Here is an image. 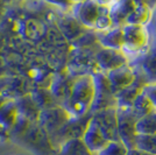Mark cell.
I'll list each match as a JSON object with an SVG mask.
<instances>
[{"mask_svg": "<svg viewBox=\"0 0 156 155\" xmlns=\"http://www.w3.org/2000/svg\"><path fill=\"white\" fill-rule=\"evenodd\" d=\"M93 100V78L92 75L76 77L71 91L65 103L62 105L71 118H82L90 114Z\"/></svg>", "mask_w": 156, "mask_h": 155, "instance_id": "obj_1", "label": "cell"}, {"mask_svg": "<svg viewBox=\"0 0 156 155\" xmlns=\"http://www.w3.org/2000/svg\"><path fill=\"white\" fill-rule=\"evenodd\" d=\"M92 78H93V100L90 109V114H94L99 111L117 107L115 95L112 91L106 74L97 71L92 75Z\"/></svg>", "mask_w": 156, "mask_h": 155, "instance_id": "obj_2", "label": "cell"}, {"mask_svg": "<svg viewBox=\"0 0 156 155\" xmlns=\"http://www.w3.org/2000/svg\"><path fill=\"white\" fill-rule=\"evenodd\" d=\"M124 45L121 52L129 59V56L141 57L146 52H143L148 47L149 34L146 26L125 25L122 26Z\"/></svg>", "mask_w": 156, "mask_h": 155, "instance_id": "obj_3", "label": "cell"}, {"mask_svg": "<svg viewBox=\"0 0 156 155\" xmlns=\"http://www.w3.org/2000/svg\"><path fill=\"white\" fill-rule=\"evenodd\" d=\"M139 117L134 113L132 107H121L117 106V123L118 134L120 141L128 149H134L135 141V124Z\"/></svg>", "mask_w": 156, "mask_h": 155, "instance_id": "obj_4", "label": "cell"}, {"mask_svg": "<svg viewBox=\"0 0 156 155\" xmlns=\"http://www.w3.org/2000/svg\"><path fill=\"white\" fill-rule=\"evenodd\" d=\"M70 119H71L70 114L61 105H58L41 111L37 124L40 127L46 131L48 135L51 136L55 133H57Z\"/></svg>", "mask_w": 156, "mask_h": 155, "instance_id": "obj_5", "label": "cell"}, {"mask_svg": "<svg viewBox=\"0 0 156 155\" xmlns=\"http://www.w3.org/2000/svg\"><path fill=\"white\" fill-rule=\"evenodd\" d=\"M134 70H135V79L132 84L122 90L120 93H118L115 96L117 99V106L121 107H132V104L134 102V99L141 93L144 89V86L149 84V79L144 75L142 69L137 65H133Z\"/></svg>", "mask_w": 156, "mask_h": 155, "instance_id": "obj_6", "label": "cell"}, {"mask_svg": "<svg viewBox=\"0 0 156 155\" xmlns=\"http://www.w3.org/2000/svg\"><path fill=\"white\" fill-rule=\"evenodd\" d=\"M94 61L98 67V70L104 74H107L129 63V59L121 50H113L101 47L94 54Z\"/></svg>", "mask_w": 156, "mask_h": 155, "instance_id": "obj_7", "label": "cell"}, {"mask_svg": "<svg viewBox=\"0 0 156 155\" xmlns=\"http://www.w3.org/2000/svg\"><path fill=\"white\" fill-rule=\"evenodd\" d=\"M91 119L108 141H120L118 134L117 107L99 111L91 114Z\"/></svg>", "mask_w": 156, "mask_h": 155, "instance_id": "obj_8", "label": "cell"}, {"mask_svg": "<svg viewBox=\"0 0 156 155\" xmlns=\"http://www.w3.org/2000/svg\"><path fill=\"white\" fill-rule=\"evenodd\" d=\"M100 9V1H82L73 4V18L87 31H93Z\"/></svg>", "mask_w": 156, "mask_h": 155, "instance_id": "obj_9", "label": "cell"}, {"mask_svg": "<svg viewBox=\"0 0 156 155\" xmlns=\"http://www.w3.org/2000/svg\"><path fill=\"white\" fill-rule=\"evenodd\" d=\"M106 77L110 82L113 93L117 96L118 93H120L134 82L135 70H134V67L128 63V64H125L118 69L107 72Z\"/></svg>", "mask_w": 156, "mask_h": 155, "instance_id": "obj_10", "label": "cell"}, {"mask_svg": "<svg viewBox=\"0 0 156 155\" xmlns=\"http://www.w3.org/2000/svg\"><path fill=\"white\" fill-rule=\"evenodd\" d=\"M82 140L92 155H98L110 142L100 132L97 125L92 121V119H90V121L87 124V127L85 129Z\"/></svg>", "mask_w": 156, "mask_h": 155, "instance_id": "obj_11", "label": "cell"}, {"mask_svg": "<svg viewBox=\"0 0 156 155\" xmlns=\"http://www.w3.org/2000/svg\"><path fill=\"white\" fill-rule=\"evenodd\" d=\"M110 5V18L112 21V28L122 27L126 25V19L134 7L133 0H122L115 2H108Z\"/></svg>", "mask_w": 156, "mask_h": 155, "instance_id": "obj_12", "label": "cell"}, {"mask_svg": "<svg viewBox=\"0 0 156 155\" xmlns=\"http://www.w3.org/2000/svg\"><path fill=\"white\" fill-rule=\"evenodd\" d=\"M98 43L101 48L121 50L124 45V36H122V27L111 28L105 33H97Z\"/></svg>", "mask_w": 156, "mask_h": 155, "instance_id": "obj_13", "label": "cell"}, {"mask_svg": "<svg viewBox=\"0 0 156 155\" xmlns=\"http://www.w3.org/2000/svg\"><path fill=\"white\" fill-rule=\"evenodd\" d=\"M151 16V8L144 1H134V7L126 19V25L146 26Z\"/></svg>", "mask_w": 156, "mask_h": 155, "instance_id": "obj_14", "label": "cell"}, {"mask_svg": "<svg viewBox=\"0 0 156 155\" xmlns=\"http://www.w3.org/2000/svg\"><path fill=\"white\" fill-rule=\"evenodd\" d=\"M15 105H16V109L19 112V116L26 118L30 123L37 121L41 110L37 107V105L34 103L30 95L22 97L20 99V103L18 102V103H15Z\"/></svg>", "mask_w": 156, "mask_h": 155, "instance_id": "obj_15", "label": "cell"}, {"mask_svg": "<svg viewBox=\"0 0 156 155\" xmlns=\"http://www.w3.org/2000/svg\"><path fill=\"white\" fill-rule=\"evenodd\" d=\"M19 118L16 105L13 102L6 100L0 107V126L2 128H12Z\"/></svg>", "mask_w": 156, "mask_h": 155, "instance_id": "obj_16", "label": "cell"}, {"mask_svg": "<svg viewBox=\"0 0 156 155\" xmlns=\"http://www.w3.org/2000/svg\"><path fill=\"white\" fill-rule=\"evenodd\" d=\"M135 65L142 69L150 83H156V48L139 57V63Z\"/></svg>", "mask_w": 156, "mask_h": 155, "instance_id": "obj_17", "label": "cell"}, {"mask_svg": "<svg viewBox=\"0 0 156 155\" xmlns=\"http://www.w3.org/2000/svg\"><path fill=\"white\" fill-rule=\"evenodd\" d=\"M135 132L141 135L156 134V110L137 119L135 124Z\"/></svg>", "mask_w": 156, "mask_h": 155, "instance_id": "obj_18", "label": "cell"}, {"mask_svg": "<svg viewBox=\"0 0 156 155\" xmlns=\"http://www.w3.org/2000/svg\"><path fill=\"white\" fill-rule=\"evenodd\" d=\"M58 155H92L82 139L68 140L59 146Z\"/></svg>", "mask_w": 156, "mask_h": 155, "instance_id": "obj_19", "label": "cell"}, {"mask_svg": "<svg viewBox=\"0 0 156 155\" xmlns=\"http://www.w3.org/2000/svg\"><path fill=\"white\" fill-rule=\"evenodd\" d=\"M134 149L150 155H156V134L153 135L136 134L134 141Z\"/></svg>", "mask_w": 156, "mask_h": 155, "instance_id": "obj_20", "label": "cell"}, {"mask_svg": "<svg viewBox=\"0 0 156 155\" xmlns=\"http://www.w3.org/2000/svg\"><path fill=\"white\" fill-rule=\"evenodd\" d=\"M112 28V21L110 18V5L108 2H100V9L97 22L94 26V32L105 33Z\"/></svg>", "mask_w": 156, "mask_h": 155, "instance_id": "obj_21", "label": "cell"}, {"mask_svg": "<svg viewBox=\"0 0 156 155\" xmlns=\"http://www.w3.org/2000/svg\"><path fill=\"white\" fill-rule=\"evenodd\" d=\"M132 110L134 111V113L139 118H141L142 116H146V114H148L150 112H153L155 109H154L151 102L149 100V98L147 97L143 92H141L134 99V102L132 104Z\"/></svg>", "mask_w": 156, "mask_h": 155, "instance_id": "obj_22", "label": "cell"}, {"mask_svg": "<svg viewBox=\"0 0 156 155\" xmlns=\"http://www.w3.org/2000/svg\"><path fill=\"white\" fill-rule=\"evenodd\" d=\"M128 148L121 141H110L98 155H127Z\"/></svg>", "mask_w": 156, "mask_h": 155, "instance_id": "obj_23", "label": "cell"}, {"mask_svg": "<svg viewBox=\"0 0 156 155\" xmlns=\"http://www.w3.org/2000/svg\"><path fill=\"white\" fill-rule=\"evenodd\" d=\"M142 92L149 98V100L153 104L154 109L156 110V83H149V84H147L144 86Z\"/></svg>", "mask_w": 156, "mask_h": 155, "instance_id": "obj_24", "label": "cell"}, {"mask_svg": "<svg viewBox=\"0 0 156 155\" xmlns=\"http://www.w3.org/2000/svg\"><path fill=\"white\" fill-rule=\"evenodd\" d=\"M127 155H150V154H147V153L140 152V150H137V149H128Z\"/></svg>", "mask_w": 156, "mask_h": 155, "instance_id": "obj_25", "label": "cell"}, {"mask_svg": "<svg viewBox=\"0 0 156 155\" xmlns=\"http://www.w3.org/2000/svg\"><path fill=\"white\" fill-rule=\"evenodd\" d=\"M2 131H4V128H2V127H1V126H0V133H1V132H2Z\"/></svg>", "mask_w": 156, "mask_h": 155, "instance_id": "obj_26", "label": "cell"}]
</instances>
